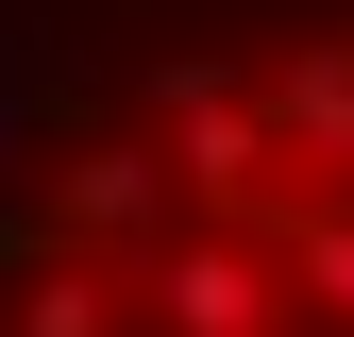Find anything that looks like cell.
Segmentation results:
<instances>
[{
	"label": "cell",
	"mask_w": 354,
	"mask_h": 337,
	"mask_svg": "<svg viewBox=\"0 0 354 337\" xmlns=\"http://www.w3.org/2000/svg\"><path fill=\"white\" fill-rule=\"evenodd\" d=\"M152 152H169V186H186V220H236V202L287 186L270 102H253L219 51H169V68H152Z\"/></svg>",
	"instance_id": "obj_1"
},
{
	"label": "cell",
	"mask_w": 354,
	"mask_h": 337,
	"mask_svg": "<svg viewBox=\"0 0 354 337\" xmlns=\"http://www.w3.org/2000/svg\"><path fill=\"white\" fill-rule=\"evenodd\" d=\"M34 220H51V253H152L169 220H186V186H169L152 135H68L51 168H34Z\"/></svg>",
	"instance_id": "obj_2"
},
{
	"label": "cell",
	"mask_w": 354,
	"mask_h": 337,
	"mask_svg": "<svg viewBox=\"0 0 354 337\" xmlns=\"http://www.w3.org/2000/svg\"><path fill=\"white\" fill-rule=\"evenodd\" d=\"M270 135L287 168H321V202H354V34H304L270 68Z\"/></svg>",
	"instance_id": "obj_3"
},
{
	"label": "cell",
	"mask_w": 354,
	"mask_h": 337,
	"mask_svg": "<svg viewBox=\"0 0 354 337\" xmlns=\"http://www.w3.org/2000/svg\"><path fill=\"white\" fill-rule=\"evenodd\" d=\"M270 253H287V304L354 337V202H287V220H270Z\"/></svg>",
	"instance_id": "obj_4"
}]
</instances>
